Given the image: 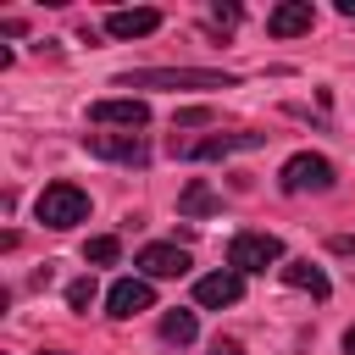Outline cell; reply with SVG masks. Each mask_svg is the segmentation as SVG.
<instances>
[{"mask_svg": "<svg viewBox=\"0 0 355 355\" xmlns=\"http://www.w3.org/2000/svg\"><path fill=\"white\" fill-rule=\"evenodd\" d=\"M39 355H61V349H39Z\"/></svg>", "mask_w": 355, "mask_h": 355, "instance_id": "cb8c5ba5", "label": "cell"}, {"mask_svg": "<svg viewBox=\"0 0 355 355\" xmlns=\"http://www.w3.org/2000/svg\"><path fill=\"white\" fill-rule=\"evenodd\" d=\"M139 272L144 277H183L189 272V250H178V244H144L139 250Z\"/></svg>", "mask_w": 355, "mask_h": 355, "instance_id": "30bf717a", "label": "cell"}, {"mask_svg": "<svg viewBox=\"0 0 355 355\" xmlns=\"http://www.w3.org/2000/svg\"><path fill=\"white\" fill-rule=\"evenodd\" d=\"M277 272H283V283H288V288H305V294L327 300V272H322V266H311V261H283Z\"/></svg>", "mask_w": 355, "mask_h": 355, "instance_id": "4fadbf2b", "label": "cell"}, {"mask_svg": "<svg viewBox=\"0 0 355 355\" xmlns=\"http://www.w3.org/2000/svg\"><path fill=\"white\" fill-rule=\"evenodd\" d=\"M116 255H122V244H116L111 233H100V239H89V244H83V261H89V266H111Z\"/></svg>", "mask_w": 355, "mask_h": 355, "instance_id": "2e32d148", "label": "cell"}, {"mask_svg": "<svg viewBox=\"0 0 355 355\" xmlns=\"http://www.w3.org/2000/svg\"><path fill=\"white\" fill-rule=\"evenodd\" d=\"M155 28H161V11H150V6H133V11H111L105 17V33L111 39H144Z\"/></svg>", "mask_w": 355, "mask_h": 355, "instance_id": "7c38bea8", "label": "cell"}, {"mask_svg": "<svg viewBox=\"0 0 355 355\" xmlns=\"http://www.w3.org/2000/svg\"><path fill=\"white\" fill-rule=\"evenodd\" d=\"M89 122H111V128H144L150 122V105L144 100H94L89 105Z\"/></svg>", "mask_w": 355, "mask_h": 355, "instance_id": "9c48e42d", "label": "cell"}, {"mask_svg": "<svg viewBox=\"0 0 355 355\" xmlns=\"http://www.w3.org/2000/svg\"><path fill=\"white\" fill-rule=\"evenodd\" d=\"M178 211H183V216H211V211H222V200L211 194V183H200V178H194V183L178 194Z\"/></svg>", "mask_w": 355, "mask_h": 355, "instance_id": "5bb4252c", "label": "cell"}, {"mask_svg": "<svg viewBox=\"0 0 355 355\" xmlns=\"http://www.w3.org/2000/svg\"><path fill=\"white\" fill-rule=\"evenodd\" d=\"M211 22H216V28H233V22H239V6H216Z\"/></svg>", "mask_w": 355, "mask_h": 355, "instance_id": "ffe728a7", "label": "cell"}, {"mask_svg": "<svg viewBox=\"0 0 355 355\" xmlns=\"http://www.w3.org/2000/svg\"><path fill=\"white\" fill-rule=\"evenodd\" d=\"M200 122H211V111H205V105H189V111H178V128H200Z\"/></svg>", "mask_w": 355, "mask_h": 355, "instance_id": "ac0fdd59", "label": "cell"}, {"mask_svg": "<svg viewBox=\"0 0 355 355\" xmlns=\"http://www.w3.org/2000/svg\"><path fill=\"white\" fill-rule=\"evenodd\" d=\"M338 17H355V0H338Z\"/></svg>", "mask_w": 355, "mask_h": 355, "instance_id": "7402d4cb", "label": "cell"}, {"mask_svg": "<svg viewBox=\"0 0 355 355\" xmlns=\"http://www.w3.org/2000/svg\"><path fill=\"white\" fill-rule=\"evenodd\" d=\"M277 183H283V194H305V189H333V161L327 155H311V150H300V155H288L283 161V172H277Z\"/></svg>", "mask_w": 355, "mask_h": 355, "instance_id": "277c9868", "label": "cell"}, {"mask_svg": "<svg viewBox=\"0 0 355 355\" xmlns=\"http://www.w3.org/2000/svg\"><path fill=\"white\" fill-rule=\"evenodd\" d=\"M116 89H233V78L205 67H150V72H122Z\"/></svg>", "mask_w": 355, "mask_h": 355, "instance_id": "6da1fadb", "label": "cell"}, {"mask_svg": "<svg viewBox=\"0 0 355 355\" xmlns=\"http://www.w3.org/2000/svg\"><path fill=\"white\" fill-rule=\"evenodd\" d=\"M261 144H266V133H211V139L189 144L183 155H189V161H222V155H239V150H261Z\"/></svg>", "mask_w": 355, "mask_h": 355, "instance_id": "52a82bcc", "label": "cell"}, {"mask_svg": "<svg viewBox=\"0 0 355 355\" xmlns=\"http://www.w3.org/2000/svg\"><path fill=\"white\" fill-rule=\"evenodd\" d=\"M33 211H39V222H44V227H55V233H61V227L89 222V194H83L78 183H50V189L39 194V205H33Z\"/></svg>", "mask_w": 355, "mask_h": 355, "instance_id": "7a4b0ae2", "label": "cell"}, {"mask_svg": "<svg viewBox=\"0 0 355 355\" xmlns=\"http://www.w3.org/2000/svg\"><path fill=\"white\" fill-rule=\"evenodd\" d=\"M83 144H89V155H100V161H122V166H144V161H150V150H144L139 133H89Z\"/></svg>", "mask_w": 355, "mask_h": 355, "instance_id": "5b68a950", "label": "cell"}, {"mask_svg": "<svg viewBox=\"0 0 355 355\" xmlns=\"http://www.w3.org/2000/svg\"><path fill=\"white\" fill-rule=\"evenodd\" d=\"M227 266L244 277V272H266V266H283V239L277 233H233L227 239Z\"/></svg>", "mask_w": 355, "mask_h": 355, "instance_id": "3957f363", "label": "cell"}, {"mask_svg": "<svg viewBox=\"0 0 355 355\" xmlns=\"http://www.w3.org/2000/svg\"><path fill=\"white\" fill-rule=\"evenodd\" d=\"M244 294V277L227 266V272H211V277H200L194 283V305H205V311H222V305H233Z\"/></svg>", "mask_w": 355, "mask_h": 355, "instance_id": "ba28073f", "label": "cell"}, {"mask_svg": "<svg viewBox=\"0 0 355 355\" xmlns=\"http://www.w3.org/2000/svg\"><path fill=\"white\" fill-rule=\"evenodd\" d=\"M327 250H333V255H349V261H355V239H349V233H333V239H327Z\"/></svg>", "mask_w": 355, "mask_h": 355, "instance_id": "d6986e66", "label": "cell"}, {"mask_svg": "<svg viewBox=\"0 0 355 355\" xmlns=\"http://www.w3.org/2000/svg\"><path fill=\"white\" fill-rule=\"evenodd\" d=\"M150 305H155L150 277H116L111 294H105V311H111L116 322H128V316H139V311H150Z\"/></svg>", "mask_w": 355, "mask_h": 355, "instance_id": "8992f818", "label": "cell"}, {"mask_svg": "<svg viewBox=\"0 0 355 355\" xmlns=\"http://www.w3.org/2000/svg\"><path fill=\"white\" fill-rule=\"evenodd\" d=\"M311 22H316L311 0H283V6L266 17V33H272V39H294V33H311Z\"/></svg>", "mask_w": 355, "mask_h": 355, "instance_id": "8fae6325", "label": "cell"}, {"mask_svg": "<svg viewBox=\"0 0 355 355\" xmlns=\"http://www.w3.org/2000/svg\"><path fill=\"white\" fill-rule=\"evenodd\" d=\"M344 355H355V327H349V333H344Z\"/></svg>", "mask_w": 355, "mask_h": 355, "instance_id": "603a6c76", "label": "cell"}, {"mask_svg": "<svg viewBox=\"0 0 355 355\" xmlns=\"http://www.w3.org/2000/svg\"><path fill=\"white\" fill-rule=\"evenodd\" d=\"M194 333H200L194 311H166V316H161V338H166V344H194Z\"/></svg>", "mask_w": 355, "mask_h": 355, "instance_id": "9a60e30c", "label": "cell"}, {"mask_svg": "<svg viewBox=\"0 0 355 355\" xmlns=\"http://www.w3.org/2000/svg\"><path fill=\"white\" fill-rule=\"evenodd\" d=\"M94 294H100V288H94V277L67 283V305H72V311H89V305H94Z\"/></svg>", "mask_w": 355, "mask_h": 355, "instance_id": "e0dca14e", "label": "cell"}, {"mask_svg": "<svg viewBox=\"0 0 355 355\" xmlns=\"http://www.w3.org/2000/svg\"><path fill=\"white\" fill-rule=\"evenodd\" d=\"M211 355H244L239 338H211Z\"/></svg>", "mask_w": 355, "mask_h": 355, "instance_id": "44dd1931", "label": "cell"}]
</instances>
